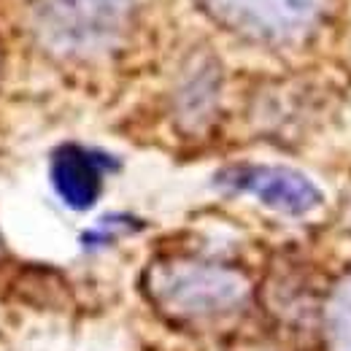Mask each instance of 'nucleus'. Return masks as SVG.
Here are the masks:
<instances>
[{
	"label": "nucleus",
	"mask_w": 351,
	"mask_h": 351,
	"mask_svg": "<svg viewBox=\"0 0 351 351\" xmlns=\"http://www.w3.org/2000/svg\"><path fill=\"white\" fill-rule=\"evenodd\" d=\"M33 30L60 57H95L122 38L132 0H33Z\"/></svg>",
	"instance_id": "nucleus-1"
},
{
	"label": "nucleus",
	"mask_w": 351,
	"mask_h": 351,
	"mask_svg": "<svg viewBox=\"0 0 351 351\" xmlns=\"http://www.w3.org/2000/svg\"><path fill=\"white\" fill-rule=\"evenodd\" d=\"M149 292L168 313L206 319L235 311L246 300L249 287L238 273L217 265L165 263L152 270Z\"/></svg>",
	"instance_id": "nucleus-2"
},
{
	"label": "nucleus",
	"mask_w": 351,
	"mask_h": 351,
	"mask_svg": "<svg viewBox=\"0 0 351 351\" xmlns=\"http://www.w3.org/2000/svg\"><path fill=\"white\" fill-rule=\"evenodd\" d=\"M217 184L230 192L252 195L263 206L287 217H306L324 200L319 186L306 173L287 165H260V162L230 165L217 176Z\"/></svg>",
	"instance_id": "nucleus-3"
},
{
	"label": "nucleus",
	"mask_w": 351,
	"mask_h": 351,
	"mask_svg": "<svg viewBox=\"0 0 351 351\" xmlns=\"http://www.w3.org/2000/svg\"><path fill=\"white\" fill-rule=\"evenodd\" d=\"M324 0H206L208 11L257 41H289L306 33Z\"/></svg>",
	"instance_id": "nucleus-4"
},
{
	"label": "nucleus",
	"mask_w": 351,
	"mask_h": 351,
	"mask_svg": "<svg viewBox=\"0 0 351 351\" xmlns=\"http://www.w3.org/2000/svg\"><path fill=\"white\" fill-rule=\"evenodd\" d=\"M111 162L106 154L79 143H62L51 154L49 176L54 192L62 197L65 206L76 211H87L97 203L103 192V178Z\"/></svg>",
	"instance_id": "nucleus-5"
},
{
	"label": "nucleus",
	"mask_w": 351,
	"mask_h": 351,
	"mask_svg": "<svg viewBox=\"0 0 351 351\" xmlns=\"http://www.w3.org/2000/svg\"><path fill=\"white\" fill-rule=\"evenodd\" d=\"M330 341L332 351H351V276L335 289L330 303Z\"/></svg>",
	"instance_id": "nucleus-6"
}]
</instances>
